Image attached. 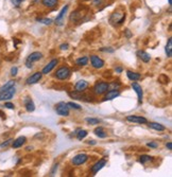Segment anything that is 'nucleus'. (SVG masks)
Returning <instances> with one entry per match:
<instances>
[{"instance_id": "nucleus-2", "label": "nucleus", "mask_w": 172, "mask_h": 177, "mask_svg": "<svg viewBox=\"0 0 172 177\" xmlns=\"http://www.w3.org/2000/svg\"><path fill=\"white\" fill-rule=\"evenodd\" d=\"M70 75H71V70L66 66L59 68L55 72V77L57 80H61V81H65V80L69 79Z\"/></svg>"}, {"instance_id": "nucleus-16", "label": "nucleus", "mask_w": 172, "mask_h": 177, "mask_svg": "<svg viewBox=\"0 0 172 177\" xmlns=\"http://www.w3.org/2000/svg\"><path fill=\"white\" fill-rule=\"evenodd\" d=\"M105 165H106V160H105V159H101V160H99L98 162H96L91 167V173L94 174V175L95 174H97Z\"/></svg>"}, {"instance_id": "nucleus-29", "label": "nucleus", "mask_w": 172, "mask_h": 177, "mask_svg": "<svg viewBox=\"0 0 172 177\" xmlns=\"http://www.w3.org/2000/svg\"><path fill=\"white\" fill-rule=\"evenodd\" d=\"M13 86H15V82L14 81H9L8 83H5L3 86H2L1 88H0V92L1 91H3V90H6V89H9V88H11V87H13Z\"/></svg>"}, {"instance_id": "nucleus-19", "label": "nucleus", "mask_w": 172, "mask_h": 177, "mask_svg": "<svg viewBox=\"0 0 172 177\" xmlns=\"http://www.w3.org/2000/svg\"><path fill=\"white\" fill-rule=\"evenodd\" d=\"M136 54H137V56H138V59L143 60V63H149L150 60H151V55H150L148 52H146V51H143V50L137 51Z\"/></svg>"}, {"instance_id": "nucleus-1", "label": "nucleus", "mask_w": 172, "mask_h": 177, "mask_svg": "<svg viewBox=\"0 0 172 177\" xmlns=\"http://www.w3.org/2000/svg\"><path fill=\"white\" fill-rule=\"evenodd\" d=\"M126 20V13L123 12H119V11H116L112 14L111 18H109V21H111L112 25L115 26H119L121 25L123 21Z\"/></svg>"}, {"instance_id": "nucleus-10", "label": "nucleus", "mask_w": 172, "mask_h": 177, "mask_svg": "<svg viewBox=\"0 0 172 177\" xmlns=\"http://www.w3.org/2000/svg\"><path fill=\"white\" fill-rule=\"evenodd\" d=\"M42 77H43V73L42 72H35V73H33V74L30 75V77H28L27 81H26V83H27L28 85L36 84L37 82H40V80H42Z\"/></svg>"}, {"instance_id": "nucleus-46", "label": "nucleus", "mask_w": 172, "mask_h": 177, "mask_svg": "<svg viewBox=\"0 0 172 177\" xmlns=\"http://www.w3.org/2000/svg\"><path fill=\"white\" fill-rule=\"evenodd\" d=\"M32 148H32V146H28V148H26V150H27V151H31Z\"/></svg>"}, {"instance_id": "nucleus-45", "label": "nucleus", "mask_w": 172, "mask_h": 177, "mask_svg": "<svg viewBox=\"0 0 172 177\" xmlns=\"http://www.w3.org/2000/svg\"><path fill=\"white\" fill-rule=\"evenodd\" d=\"M88 144H96V141H94V140H89V141H87Z\"/></svg>"}, {"instance_id": "nucleus-40", "label": "nucleus", "mask_w": 172, "mask_h": 177, "mask_svg": "<svg viewBox=\"0 0 172 177\" xmlns=\"http://www.w3.org/2000/svg\"><path fill=\"white\" fill-rule=\"evenodd\" d=\"M60 48H61V50H67L68 48H69V45L68 44H63L60 46Z\"/></svg>"}, {"instance_id": "nucleus-8", "label": "nucleus", "mask_w": 172, "mask_h": 177, "mask_svg": "<svg viewBox=\"0 0 172 177\" xmlns=\"http://www.w3.org/2000/svg\"><path fill=\"white\" fill-rule=\"evenodd\" d=\"M90 64H91L92 68L95 69H101L104 67V60H103L101 57L97 56V55H91L90 56Z\"/></svg>"}, {"instance_id": "nucleus-39", "label": "nucleus", "mask_w": 172, "mask_h": 177, "mask_svg": "<svg viewBox=\"0 0 172 177\" xmlns=\"http://www.w3.org/2000/svg\"><path fill=\"white\" fill-rule=\"evenodd\" d=\"M4 107H6V108H9V109H14V104L13 103H11V102H6L5 104H4Z\"/></svg>"}, {"instance_id": "nucleus-13", "label": "nucleus", "mask_w": 172, "mask_h": 177, "mask_svg": "<svg viewBox=\"0 0 172 177\" xmlns=\"http://www.w3.org/2000/svg\"><path fill=\"white\" fill-rule=\"evenodd\" d=\"M68 8H69L68 5H65L61 10V12L59 13V15H57V18H55V25H57V26H62V25H63V22H64V17H65V14L67 13Z\"/></svg>"}, {"instance_id": "nucleus-9", "label": "nucleus", "mask_w": 172, "mask_h": 177, "mask_svg": "<svg viewBox=\"0 0 172 177\" xmlns=\"http://www.w3.org/2000/svg\"><path fill=\"white\" fill-rule=\"evenodd\" d=\"M126 121H129V122H133V123H138V124H146V123H148V120L145 117L136 116V115L128 116V117H126Z\"/></svg>"}, {"instance_id": "nucleus-41", "label": "nucleus", "mask_w": 172, "mask_h": 177, "mask_svg": "<svg viewBox=\"0 0 172 177\" xmlns=\"http://www.w3.org/2000/svg\"><path fill=\"white\" fill-rule=\"evenodd\" d=\"M124 33H126V36L128 38H130V37H132V33H131V31L129 29H126V31H124Z\"/></svg>"}, {"instance_id": "nucleus-38", "label": "nucleus", "mask_w": 172, "mask_h": 177, "mask_svg": "<svg viewBox=\"0 0 172 177\" xmlns=\"http://www.w3.org/2000/svg\"><path fill=\"white\" fill-rule=\"evenodd\" d=\"M147 145L149 146V148H156L158 146V144L156 143V142H148Z\"/></svg>"}, {"instance_id": "nucleus-22", "label": "nucleus", "mask_w": 172, "mask_h": 177, "mask_svg": "<svg viewBox=\"0 0 172 177\" xmlns=\"http://www.w3.org/2000/svg\"><path fill=\"white\" fill-rule=\"evenodd\" d=\"M126 77H129V80H131V81H133V82H136L141 79V75L139 74V73L133 72V71H131V70L126 71Z\"/></svg>"}, {"instance_id": "nucleus-12", "label": "nucleus", "mask_w": 172, "mask_h": 177, "mask_svg": "<svg viewBox=\"0 0 172 177\" xmlns=\"http://www.w3.org/2000/svg\"><path fill=\"white\" fill-rule=\"evenodd\" d=\"M132 88L135 90V92L137 94V98H138V103H143V88L139 84H137L136 82H133L132 83Z\"/></svg>"}, {"instance_id": "nucleus-44", "label": "nucleus", "mask_w": 172, "mask_h": 177, "mask_svg": "<svg viewBox=\"0 0 172 177\" xmlns=\"http://www.w3.org/2000/svg\"><path fill=\"white\" fill-rule=\"evenodd\" d=\"M57 165H54V168H53V170H52V172H51V176H52V174H54V172H55V170H57Z\"/></svg>"}, {"instance_id": "nucleus-36", "label": "nucleus", "mask_w": 172, "mask_h": 177, "mask_svg": "<svg viewBox=\"0 0 172 177\" xmlns=\"http://www.w3.org/2000/svg\"><path fill=\"white\" fill-rule=\"evenodd\" d=\"M17 72H18V68L17 67H12V69H11V75L15 77L17 74Z\"/></svg>"}, {"instance_id": "nucleus-23", "label": "nucleus", "mask_w": 172, "mask_h": 177, "mask_svg": "<svg viewBox=\"0 0 172 177\" xmlns=\"http://www.w3.org/2000/svg\"><path fill=\"white\" fill-rule=\"evenodd\" d=\"M43 5H45L46 8H55L59 3V0H42Z\"/></svg>"}, {"instance_id": "nucleus-28", "label": "nucleus", "mask_w": 172, "mask_h": 177, "mask_svg": "<svg viewBox=\"0 0 172 177\" xmlns=\"http://www.w3.org/2000/svg\"><path fill=\"white\" fill-rule=\"evenodd\" d=\"M149 161H152V157L149 156V155H141V156L139 157V162H140L141 165H145V163L149 162Z\"/></svg>"}, {"instance_id": "nucleus-7", "label": "nucleus", "mask_w": 172, "mask_h": 177, "mask_svg": "<svg viewBox=\"0 0 172 177\" xmlns=\"http://www.w3.org/2000/svg\"><path fill=\"white\" fill-rule=\"evenodd\" d=\"M87 160H88V155L84 154V153H81V154L76 155L72 158L71 162L74 165H84Z\"/></svg>"}, {"instance_id": "nucleus-26", "label": "nucleus", "mask_w": 172, "mask_h": 177, "mask_svg": "<svg viewBox=\"0 0 172 177\" xmlns=\"http://www.w3.org/2000/svg\"><path fill=\"white\" fill-rule=\"evenodd\" d=\"M76 64L78 65V66H86V65L88 64V57L87 56H81L79 57L78 60H76Z\"/></svg>"}, {"instance_id": "nucleus-3", "label": "nucleus", "mask_w": 172, "mask_h": 177, "mask_svg": "<svg viewBox=\"0 0 172 177\" xmlns=\"http://www.w3.org/2000/svg\"><path fill=\"white\" fill-rule=\"evenodd\" d=\"M42 59H43V53L37 52V51H36V52L31 53V54L27 57V60H26V67L29 68V69H31L32 67H33V63L34 62H37V60H40Z\"/></svg>"}, {"instance_id": "nucleus-33", "label": "nucleus", "mask_w": 172, "mask_h": 177, "mask_svg": "<svg viewBox=\"0 0 172 177\" xmlns=\"http://www.w3.org/2000/svg\"><path fill=\"white\" fill-rule=\"evenodd\" d=\"M100 51H102V52H108V53H113L114 51V49L113 48H111V47H108V48H106V47H104V48H101L100 49Z\"/></svg>"}, {"instance_id": "nucleus-43", "label": "nucleus", "mask_w": 172, "mask_h": 177, "mask_svg": "<svg viewBox=\"0 0 172 177\" xmlns=\"http://www.w3.org/2000/svg\"><path fill=\"white\" fill-rule=\"evenodd\" d=\"M115 70H116V72H117V73H121L122 72V68H121V67H117Z\"/></svg>"}, {"instance_id": "nucleus-21", "label": "nucleus", "mask_w": 172, "mask_h": 177, "mask_svg": "<svg viewBox=\"0 0 172 177\" xmlns=\"http://www.w3.org/2000/svg\"><path fill=\"white\" fill-rule=\"evenodd\" d=\"M148 125H149L150 128L155 129V131H164L165 129H166V127H165L164 125L160 124V123H157V122H150V123H148Z\"/></svg>"}, {"instance_id": "nucleus-14", "label": "nucleus", "mask_w": 172, "mask_h": 177, "mask_svg": "<svg viewBox=\"0 0 172 177\" xmlns=\"http://www.w3.org/2000/svg\"><path fill=\"white\" fill-rule=\"evenodd\" d=\"M84 13H85V10H78L76 12H72V14L70 15V21H74V22H78L80 21L81 19L83 18L84 16Z\"/></svg>"}, {"instance_id": "nucleus-4", "label": "nucleus", "mask_w": 172, "mask_h": 177, "mask_svg": "<svg viewBox=\"0 0 172 177\" xmlns=\"http://www.w3.org/2000/svg\"><path fill=\"white\" fill-rule=\"evenodd\" d=\"M108 83H106V82H98L94 86V92L97 96H101V94H104L108 90Z\"/></svg>"}, {"instance_id": "nucleus-34", "label": "nucleus", "mask_w": 172, "mask_h": 177, "mask_svg": "<svg viewBox=\"0 0 172 177\" xmlns=\"http://www.w3.org/2000/svg\"><path fill=\"white\" fill-rule=\"evenodd\" d=\"M12 141H13V139H9V140H6L5 142H3V143L0 144V148H6V146H9L11 143H12Z\"/></svg>"}, {"instance_id": "nucleus-5", "label": "nucleus", "mask_w": 172, "mask_h": 177, "mask_svg": "<svg viewBox=\"0 0 172 177\" xmlns=\"http://www.w3.org/2000/svg\"><path fill=\"white\" fill-rule=\"evenodd\" d=\"M55 111L57 115L62 116V117H67L69 116V107H68L67 103L65 102H60L59 104L55 106Z\"/></svg>"}, {"instance_id": "nucleus-11", "label": "nucleus", "mask_w": 172, "mask_h": 177, "mask_svg": "<svg viewBox=\"0 0 172 177\" xmlns=\"http://www.w3.org/2000/svg\"><path fill=\"white\" fill-rule=\"evenodd\" d=\"M57 64H59V60H57V59L52 60L51 62H49L48 64H47L46 66L44 67L42 73H43V74H48V73H50L51 71H52L53 69L55 68V66H57Z\"/></svg>"}, {"instance_id": "nucleus-27", "label": "nucleus", "mask_w": 172, "mask_h": 177, "mask_svg": "<svg viewBox=\"0 0 172 177\" xmlns=\"http://www.w3.org/2000/svg\"><path fill=\"white\" fill-rule=\"evenodd\" d=\"M76 134H77V139L83 140L87 136V131H85V129H78Z\"/></svg>"}, {"instance_id": "nucleus-17", "label": "nucleus", "mask_w": 172, "mask_h": 177, "mask_svg": "<svg viewBox=\"0 0 172 177\" xmlns=\"http://www.w3.org/2000/svg\"><path fill=\"white\" fill-rule=\"evenodd\" d=\"M105 97H104V101H111V100H114L116 99L117 97L120 96V92L118 91V89H112L109 91H106L105 92Z\"/></svg>"}, {"instance_id": "nucleus-25", "label": "nucleus", "mask_w": 172, "mask_h": 177, "mask_svg": "<svg viewBox=\"0 0 172 177\" xmlns=\"http://www.w3.org/2000/svg\"><path fill=\"white\" fill-rule=\"evenodd\" d=\"M94 133L96 134V136H98L99 138H102V139L103 138H106V136H107V134L104 131L102 126H99V127H97V128H95Z\"/></svg>"}, {"instance_id": "nucleus-47", "label": "nucleus", "mask_w": 172, "mask_h": 177, "mask_svg": "<svg viewBox=\"0 0 172 177\" xmlns=\"http://www.w3.org/2000/svg\"><path fill=\"white\" fill-rule=\"evenodd\" d=\"M168 3H169V4H170V5H171V4H172V0H168Z\"/></svg>"}, {"instance_id": "nucleus-20", "label": "nucleus", "mask_w": 172, "mask_h": 177, "mask_svg": "<svg viewBox=\"0 0 172 177\" xmlns=\"http://www.w3.org/2000/svg\"><path fill=\"white\" fill-rule=\"evenodd\" d=\"M26 141H27V138H26L25 136H21V137H18L16 140H14V141H13L12 148H21V146H22L23 144L26 143Z\"/></svg>"}, {"instance_id": "nucleus-37", "label": "nucleus", "mask_w": 172, "mask_h": 177, "mask_svg": "<svg viewBox=\"0 0 172 177\" xmlns=\"http://www.w3.org/2000/svg\"><path fill=\"white\" fill-rule=\"evenodd\" d=\"M23 0H12V3L14 6H16V8H18L19 5L21 4V2H22Z\"/></svg>"}, {"instance_id": "nucleus-18", "label": "nucleus", "mask_w": 172, "mask_h": 177, "mask_svg": "<svg viewBox=\"0 0 172 177\" xmlns=\"http://www.w3.org/2000/svg\"><path fill=\"white\" fill-rule=\"evenodd\" d=\"M87 87H88V83L85 80H80V81L77 82L76 85H74V89L78 92H83Z\"/></svg>"}, {"instance_id": "nucleus-15", "label": "nucleus", "mask_w": 172, "mask_h": 177, "mask_svg": "<svg viewBox=\"0 0 172 177\" xmlns=\"http://www.w3.org/2000/svg\"><path fill=\"white\" fill-rule=\"evenodd\" d=\"M23 104H25L26 111H27L28 113H32V111H35V104H34V102L32 101V99L29 98V97L25 98V100H23Z\"/></svg>"}, {"instance_id": "nucleus-30", "label": "nucleus", "mask_w": 172, "mask_h": 177, "mask_svg": "<svg viewBox=\"0 0 172 177\" xmlns=\"http://www.w3.org/2000/svg\"><path fill=\"white\" fill-rule=\"evenodd\" d=\"M86 122L90 125H96V124H99L101 121L97 118H86Z\"/></svg>"}, {"instance_id": "nucleus-24", "label": "nucleus", "mask_w": 172, "mask_h": 177, "mask_svg": "<svg viewBox=\"0 0 172 177\" xmlns=\"http://www.w3.org/2000/svg\"><path fill=\"white\" fill-rule=\"evenodd\" d=\"M165 52H166L167 56L170 59L172 56V38L170 37L168 39V42H167V45L166 47H165Z\"/></svg>"}, {"instance_id": "nucleus-32", "label": "nucleus", "mask_w": 172, "mask_h": 177, "mask_svg": "<svg viewBox=\"0 0 172 177\" xmlns=\"http://www.w3.org/2000/svg\"><path fill=\"white\" fill-rule=\"evenodd\" d=\"M36 20L40 21V22H42V23H44V25H46V26H50L51 23H52V20L49 18H36Z\"/></svg>"}, {"instance_id": "nucleus-42", "label": "nucleus", "mask_w": 172, "mask_h": 177, "mask_svg": "<svg viewBox=\"0 0 172 177\" xmlns=\"http://www.w3.org/2000/svg\"><path fill=\"white\" fill-rule=\"evenodd\" d=\"M166 148H168L169 151H171L172 150V142H170V141L167 142V143H166Z\"/></svg>"}, {"instance_id": "nucleus-6", "label": "nucleus", "mask_w": 172, "mask_h": 177, "mask_svg": "<svg viewBox=\"0 0 172 177\" xmlns=\"http://www.w3.org/2000/svg\"><path fill=\"white\" fill-rule=\"evenodd\" d=\"M15 92H16V89H15V86L9 88L6 90H3V91L0 92V101H8L11 100V99L14 97Z\"/></svg>"}, {"instance_id": "nucleus-35", "label": "nucleus", "mask_w": 172, "mask_h": 177, "mask_svg": "<svg viewBox=\"0 0 172 177\" xmlns=\"http://www.w3.org/2000/svg\"><path fill=\"white\" fill-rule=\"evenodd\" d=\"M103 2H104V0H91V3L94 4V5H96V6L101 5Z\"/></svg>"}, {"instance_id": "nucleus-31", "label": "nucleus", "mask_w": 172, "mask_h": 177, "mask_svg": "<svg viewBox=\"0 0 172 177\" xmlns=\"http://www.w3.org/2000/svg\"><path fill=\"white\" fill-rule=\"evenodd\" d=\"M67 105L69 108L76 109V111H80V109H82V106H81V105L77 104V103H74V102H68Z\"/></svg>"}]
</instances>
